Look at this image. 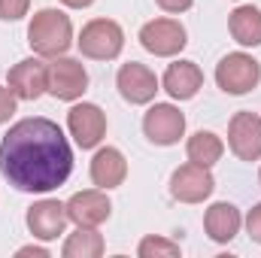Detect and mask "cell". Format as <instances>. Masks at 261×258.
I'll return each instance as SVG.
<instances>
[{"instance_id":"17","label":"cell","mask_w":261,"mask_h":258,"mask_svg":"<svg viewBox=\"0 0 261 258\" xmlns=\"http://www.w3.org/2000/svg\"><path fill=\"white\" fill-rule=\"evenodd\" d=\"M240 225H243L240 210H237L234 203H225V200L213 203V207L206 210V216H203L206 237L216 240V243H231V240L240 234Z\"/></svg>"},{"instance_id":"5","label":"cell","mask_w":261,"mask_h":258,"mask_svg":"<svg viewBox=\"0 0 261 258\" xmlns=\"http://www.w3.org/2000/svg\"><path fill=\"white\" fill-rule=\"evenodd\" d=\"M88 88V73L76 58H52V64L46 67V91L58 100H79Z\"/></svg>"},{"instance_id":"18","label":"cell","mask_w":261,"mask_h":258,"mask_svg":"<svg viewBox=\"0 0 261 258\" xmlns=\"http://www.w3.org/2000/svg\"><path fill=\"white\" fill-rule=\"evenodd\" d=\"M231 37L240 46H261V9L255 6H237L228 18Z\"/></svg>"},{"instance_id":"20","label":"cell","mask_w":261,"mask_h":258,"mask_svg":"<svg viewBox=\"0 0 261 258\" xmlns=\"http://www.w3.org/2000/svg\"><path fill=\"white\" fill-rule=\"evenodd\" d=\"M186 152H189V161L203 164V167H213V164L222 158L225 146H222V140H219L213 131H197L195 137H189Z\"/></svg>"},{"instance_id":"15","label":"cell","mask_w":261,"mask_h":258,"mask_svg":"<svg viewBox=\"0 0 261 258\" xmlns=\"http://www.w3.org/2000/svg\"><path fill=\"white\" fill-rule=\"evenodd\" d=\"M125 176H128V161H125V155H122L119 149H113V146L97 149V155L91 158V183L107 192V189L122 186Z\"/></svg>"},{"instance_id":"26","label":"cell","mask_w":261,"mask_h":258,"mask_svg":"<svg viewBox=\"0 0 261 258\" xmlns=\"http://www.w3.org/2000/svg\"><path fill=\"white\" fill-rule=\"evenodd\" d=\"M18 258H24V255H34V258H49V252L43 249V246H21L18 252H15Z\"/></svg>"},{"instance_id":"12","label":"cell","mask_w":261,"mask_h":258,"mask_svg":"<svg viewBox=\"0 0 261 258\" xmlns=\"http://www.w3.org/2000/svg\"><path fill=\"white\" fill-rule=\"evenodd\" d=\"M116 88H119V94H122L128 104H149V100L155 97V91H158V79H155V73L146 64L130 61V64L119 67V73H116Z\"/></svg>"},{"instance_id":"8","label":"cell","mask_w":261,"mask_h":258,"mask_svg":"<svg viewBox=\"0 0 261 258\" xmlns=\"http://www.w3.org/2000/svg\"><path fill=\"white\" fill-rule=\"evenodd\" d=\"M143 134H146L155 146H173V143H179V137L186 134V116H182L173 104H155V107L143 116Z\"/></svg>"},{"instance_id":"14","label":"cell","mask_w":261,"mask_h":258,"mask_svg":"<svg viewBox=\"0 0 261 258\" xmlns=\"http://www.w3.org/2000/svg\"><path fill=\"white\" fill-rule=\"evenodd\" d=\"M46 67L40 58H24L9 70L6 82H9V91L18 97V100H37L40 94H46Z\"/></svg>"},{"instance_id":"16","label":"cell","mask_w":261,"mask_h":258,"mask_svg":"<svg viewBox=\"0 0 261 258\" xmlns=\"http://www.w3.org/2000/svg\"><path fill=\"white\" fill-rule=\"evenodd\" d=\"M161 85L173 100H192L200 91V85H203V73H200V67L195 61H176V64L167 67Z\"/></svg>"},{"instance_id":"9","label":"cell","mask_w":261,"mask_h":258,"mask_svg":"<svg viewBox=\"0 0 261 258\" xmlns=\"http://www.w3.org/2000/svg\"><path fill=\"white\" fill-rule=\"evenodd\" d=\"M228 146L240 161L261 158V119L255 113H234L228 125Z\"/></svg>"},{"instance_id":"7","label":"cell","mask_w":261,"mask_h":258,"mask_svg":"<svg viewBox=\"0 0 261 258\" xmlns=\"http://www.w3.org/2000/svg\"><path fill=\"white\" fill-rule=\"evenodd\" d=\"M213 189H216V179H213L210 167L195 164V161L176 167L170 176V194L182 203H200L213 194Z\"/></svg>"},{"instance_id":"24","label":"cell","mask_w":261,"mask_h":258,"mask_svg":"<svg viewBox=\"0 0 261 258\" xmlns=\"http://www.w3.org/2000/svg\"><path fill=\"white\" fill-rule=\"evenodd\" d=\"M246 231H249V237L261 243V203H255L252 210H249V216H246Z\"/></svg>"},{"instance_id":"13","label":"cell","mask_w":261,"mask_h":258,"mask_svg":"<svg viewBox=\"0 0 261 258\" xmlns=\"http://www.w3.org/2000/svg\"><path fill=\"white\" fill-rule=\"evenodd\" d=\"M67 222V203L61 200H37L34 207H28V228L37 240H55L58 234H64Z\"/></svg>"},{"instance_id":"23","label":"cell","mask_w":261,"mask_h":258,"mask_svg":"<svg viewBox=\"0 0 261 258\" xmlns=\"http://www.w3.org/2000/svg\"><path fill=\"white\" fill-rule=\"evenodd\" d=\"M15 100H18V97H15L9 88H3V85H0V125H3V122H9V116L15 113Z\"/></svg>"},{"instance_id":"3","label":"cell","mask_w":261,"mask_h":258,"mask_svg":"<svg viewBox=\"0 0 261 258\" xmlns=\"http://www.w3.org/2000/svg\"><path fill=\"white\" fill-rule=\"evenodd\" d=\"M79 52L85 58H94V61H113L122 55L125 49V31L119 21L113 18H94L82 28L79 34Z\"/></svg>"},{"instance_id":"21","label":"cell","mask_w":261,"mask_h":258,"mask_svg":"<svg viewBox=\"0 0 261 258\" xmlns=\"http://www.w3.org/2000/svg\"><path fill=\"white\" fill-rule=\"evenodd\" d=\"M140 258H176L179 255V243L167 240V237H143L137 246Z\"/></svg>"},{"instance_id":"22","label":"cell","mask_w":261,"mask_h":258,"mask_svg":"<svg viewBox=\"0 0 261 258\" xmlns=\"http://www.w3.org/2000/svg\"><path fill=\"white\" fill-rule=\"evenodd\" d=\"M31 0H0V21H18L28 15Z\"/></svg>"},{"instance_id":"19","label":"cell","mask_w":261,"mask_h":258,"mask_svg":"<svg viewBox=\"0 0 261 258\" xmlns=\"http://www.w3.org/2000/svg\"><path fill=\"white\" fill-rule=\"evenodd\" d=\"M64 258H100L103 255V237L94 228H76L64 240Z\"/></svg>"},{"instance_id":"27","label":"cell","mask_w":261,"mask_h":258,"mask_svg":"<svg viewBox=\"0 0 261 258\" xmlns=\"http://www.w3.org/2000/svg\"><path fill=\"white\" fill-rule=\"evenodd\" d=\"M64 6H70V9H85V6H91L94 0H61Z\"/></svg>"},{"instance_id":"4","label":"cell","mask_w":261,"mask_h":258,"mask_svg":"<svg viewBox=\"0 0 261 258\" xmlns=\"http://www.w3.org/2000/svg\"><path fill=\"white\" fill-rule=\"evenodd\" d=\"M216 82L225 94H249L261 82V64L246 52H231L216 64Z\"/></svg>"},{"instance_id":"28","label":"cell","mask_w":261,"mask_h":258,"mask_svg":"<svg viewBox=\"0 0 261 258\" xmlns=\"http://www.w3.org/2000/svg\"><path fill=\"white\" fill-rule=\"evenodd\" d=\"M258 179H261V173H258Z\"/></svg>"},{"instance_id":"1","label":"cell","mask_w":261,"mask_h":258,"mask_svg":"<svg viewBox=\"0 0 261 258\" xmlns=\"http://www.w3.org/2000/svg\"><path fill=\"white\" fill-rule=\"evenodd\" d=\"M0 173L18 192L46 194L73 173V149L52 119H21L0 143Z\"/></svg>"},{"instance_id":"25","label":"cell","mask_w":261,"mask_h":258,"mask_svg":"<svg viewBox=\"0 0 261 258\" xmlns=\"http://www.w3.org/2000/svg\"><path fill=\"white\" fill-rule=\"evenodd\" d=\"M164 12H186V9H192V3L195 0H155Z\"/></svg>"},{"instance_id":"10","label":"cell","mask_w":261,"mask_h":258,"mask_svg":"<svg viewBox=\"0 0 261 258\" xmlns=\"http://www.w3.org/2000/svg\"><path fill=\"white\" fill-rule=\"evenodd\" d=\"M67 128L82 149H94L107 134V116L97 104H76L67 113Z\"/></svg>"},{"instance_id":"6","label":"cell","mask_w":261,"mask_h":258,"mask_svg":"<svg viewBox=\"0 0 261 258\" xmlns=\"http://www.w3.org/2000/svg\"><path fill=\"white\" fill-rule=\"evenodd\" d=\"M140 43L146 52L158 55V58H173L186 49L189 37H186V28L173 18H152L140 28Z\"/></svg>"},{"instance_id":"2","label":"cell","mask_w":261,"mask_h":258,"mask_svg":"<svg viewBox=\"0 0 261 258\" xmlns=\"http://www.w3.org/2000/svg\"><path fill=\"white\" fill-rule=\"evenodd\" d=\"M28 43L43 58H58L73 46V24L61 9H40L28 24Z\"/></svg>"},{"instance_id":"11","label":"cell","mask_w":261,"mask_h":258,"mask_svg":"<svg viewBox=\"0 0 261 258\" xmlns=\"http://www.w3.org/2000/svg\"><path fill=\"white\" fill-rule=\"evenodd\" d=\"M110 213H113V203L103 194V189L100 192H94V189L91 192H76L67 200V216L76 228H97L110 219Z\"/></svg>"}]
</instances>
